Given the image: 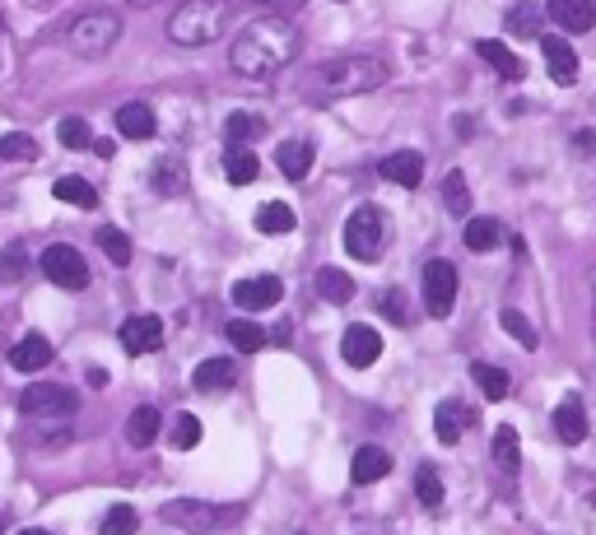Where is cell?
Instances as JSON below:
<instances>
[{
	"label": "cell",
	"instance_id": "cell-1",
	"mask_svg": "<svg viewBox=\"0 0 596 535\" xmlns=\"http://www.w3.org/2000/svg\"><path fill=\"white\" fill-rule=\"evenodd\" d=\"M298 42L303 38H298L294 19H285V14H261V19H252V24L233 38L229 66L238 70L243 80H271V75H280L298 56Z\"/></svg>",
	"mask_w": 596,
	"mask_h": 535
},
{
	"label": "cell",
	"instance_id": "cell-2",
	"mask_svg": "<svg viewBox=\"0 0 596 535\" xmlns=\"http://www.w3.org/2000/svg\"><path fill=\"white\" fill-rule=\"evenodd\" d=\"M378 84H387V61H378V56H336L317 70V89L326 98L373 94Z\"/></svg>",
	"mask_w": 596,
	"mask_h": 535
},
{
	"label": "cell",
	"instance_id": "cell-3",
	"mask_svg": "<svg viewBox=\"0 0 596 535\" xmlns=\"http://www.w3.org/2000/svg\"><path fill=\"white\" fill-rule=\"evenodd\" d=\"M224 33V0H182L168 19V38L177 47H210Z\"/></svg>",
	"mask_w": 596,
	"mask_h": 535
},
{
	"label": "cell",
	"instance_id": "cell-4",
	"mask_svg": "<svg viewBox=\"0 0 596 535\" xmlns=\"http://www.w3.org/2000/svg\"><path fill=\"white\" fill-rule=\"evenodd\" d=\"M163 522L187 535H215L229 522H238V508H219L205 498H173V503H163Z\"/></svg>",
	"mask_w": 596,
	"mask_h": 535
},
{
	"label": "cell",
	"instance_id": "cell-5",
	"mask_svg": "<svg viewBox=\"0 0 596 535\" xmlns=\"http://www.w3.org/2000/svg\"><path fill=\"white\" fill-rule=\"evenodd\" d=\"M382 242H387V219H382V210L378 205H359V210L345 219V252H350L354 261L373 266L382 256Z\"/></svg>",
	"mask_w": 596,
	"mask_h": 535
},
{
	"label": "cell",
	"instance_id": "cell-6",
	"mask_svg": "<svg viewBox=\"0 0 596 535\" xmlns=\"http://www.w3.org/2000/svg\"><path fill=\"white\" fill-rule=\"evenodd\" d=\"M122 38V19L108 10H94V14H80L66 33V47L75 56H103L112 52V42Z\"/></svg>",
	"mask_w": 596,
	"mask_h": 535
},
{
	"label": "cell",
	"instance_id": "cell-7",
	"mask_svg": "<svg viewBox=\"0 0 596 535\" xmlns=\"http://www.w3.org/2000/svg\"><path fill=\"white\" fill-rule=\"evenodd\" d=\"M75 410H80V396L56 387V382H38V387H28L19 396V415L24 419H70Z\"/></svg>",
	"mask_w": 596,
	"mask_h": 535
},
{
	"label": "cell",
	"instance_id": "cell-8",
	"mask_svg": "<svg viewBox=\"0 0 596 535\" xmlns=\"http://www.w3.org/2000/svg\"><path fill=\"white\" fill-rule=\"evenodd\" d=\"M420 289H424V312L429 317H447V312L457 308V266L434 256L420 275Z\"/></svg>",
	"mask_w": 596,
	"mask_h": 535
},
{
	"label": "cell",
	"instance_id": "cell-9",
	"mask_svg": "<svg viewBox=\"0 0 596 535\" xmlns=\"http://www.w3.org/2000/svg\"><path fill=\"white\" fill-rule=\"evenodd\" d=\"M42 275H47L56 289H66V294L89 289V266H84V256L75 252V247H66V242H56V247L42 252Z\"/></svg>",
	"mask_w": 596,
	"mask_h": 535
},
{
	"label": "cell",
	"instance_id": "cell-10",
	"mask_svg": "<svg viewBox=\"0 0 596 535\" xmlns=\"http://www.w3.org/2000/svg\"><path fill=\"white\" fill-rule=\"evenodd\" d=\"M122 349L126 354H149V349L163 345V321L154 317V312H136V317L122 321Z\"/></svg>",
	"mask_w": 596,
	"mask_h": 535
},
{
	"label": "cell",
	"instance_id": "cell-11",
	"mask_svg": "<svg viewBox=\"0 0 596 535\" xmlns=\"http://www.w3.org/2000/svg\"><path fill=\"white\" fill-rule=\"evenodd\" d=\"M280 298H285V284L275 280V275H257V280L233 284V303L247 308V312H266V308H275Z\"/></svg>",
	"mask_w": 596,
	"mask_h": 535
},
{
	"label": "cell",
	"instance_id": "cell-12",
	"mask_svg": "<svg viewBox=\"0 0 596 535\" xmlns=\"http://www.w3.org/2000/svg\"><path fill=\"white\" fill-rule=\"evenodd\" d=\"M340 354H345V363L350 368H373V363L382 359V335L373 331V326H350L345 331V340H340Z\"/></svg>",
	"mask_w": 596,
	"mask_h": 535
},
{
	"label": "cell",
	"instance_id": "cell-13",
	"mask_svg": "<svg viewBox=\"0 0 596 535\" xmlns=\"http://www.w3.org/2000/svg\"><path fill=\"white\" fill-rule=\"evenodd\" d=\"M541 56H545V66H550V80L555 84H578V56H573L569 38L541 33Z\"/></svg>",
	"mask_w": 596,
	"mask_h": 535
},
{
	"label": "cell",
	"instance_id": "cell-14",
	"mask_svg": "<svg viewBox=\"0 0 596 535\" xmlns=\"http://www.w3.org/2000/svg\"><path fill=\"white\" fill-rule=\"evenodd\" d=\"M545 10L564 33H592L596 28V5L592 0H545Z\"/></svg>",
	"mask_w": 596,
	"mask_h": 535
},
{
	"label": "cell",
	"instance_id": "cell-15",
	"mask_svg": "<svg viewBox=\"0 0 596 535\" xmlns=\"http://www.w3.org/2000/svg\"><path fill=\"white\" fill-rule=\"evenodd\" d=\"M378 173L387 177V182H396V187H420L424 182V154H415V149L387 154V159L378 163Z\"/></svg>",
	"mask_w": 596,
	"mask_h": 535
},
{
	"label": "cell",
	"instance_id": "cell-16",
	"mask_svg": "<svg viewBox=\"0 0 596 535\" xmlns=\"http://www.w3.org/2000/svg\"><path fill=\"white\" fill-rule=\"evenodd\" d=\"M47 363H52V340H47V335H24V340L10 349L14 373H42Z\"/></svg>",
	"mask_w": 596,
	"mask_h": 535
},
{
	"label": "cell",
	"instance_id": "cell-17",
	"mask_svg": "<svg viewBox=\"0 0 596 535\" xmlns=\"http://www.w3.org/2000/svg\"><path fill=\"white\" fill-rule=\"evenodd\" d=\"M312 159H317L312 140H285V145L275 149V168H280L289 182H303V177L312 173Z\"/></svg>",
	"mask_w": 596,
	"mask_h": 535
},
{
	"label": "cell",
	"instance_id": "cell-18",
	"mask_svg": "<svg viewBox=\"0 0 596 535\" xmlns=\"http://www.w3.org/2000/svg\"><path fill=\"white\" fill-rule=\"evenodd\" d=\"M471 410H466V405L461 401H443L434 410V433H438V442H443V447H452V442H461V433H466V428H471Z\"/></svg>",
	"mask_w": 596,
	"mask_h": 535
},
{
	"label": "cell",
	"instance_id": "cell-19",
	"mask_svg": "<svg viewBox=\"0 0 596 535\" xmlns=\"http://www.w3.org/2000/svg\"><path fill=\"white\" fill-rule=\"evenodd\" d=\"M387 470H392V456L382 452V447H373V442H368V447H359V452H354V461H350V480H354V484H378L382 475H387Z\"/></svg>",
	"mask_w": 596,
	"mask_h": 535
},
{
	"label": "cell",
	"instance_id": "cell-20",
	"mask_svg": "<svg viewBox=\"0 0 596 535\" xmlns=\"http://www.w3.org/2000/svg\"><path fill=\"white\" fill-rule=\"evenodd\" d=\"M475 52H480V61H489V70L503 75V80H522V75H527V66H522V61H517V56L508 52L503 42H494V38H480V42H475Z\"/></svg>",
	"mask_w": 596,
	"mask_h": 535
},
{
	"label": "cell",
	"instance_id": "cell-21",
	"mask_svg": "<svg viewBox=\"0 0 596 535\" xmlns=\"http://www.w3.org/2000/svg\"><path fill=\"white\" fill-rule=\"evenodd\" d=\"M154 112H149V103H122L117 107V131L126 135V140H149L154 135Z\"/></svg>",
	"mask_w": 596,
	"mask_h": 535
},
{
	"label": "cell",
	"instance_id": "cell-22",
	"mask_svg": "<svg viewBox=\"0 0 596 535\" xmlns=\"http://www.w3.org/2000/svg\"><path fill=\"white\" fill-rule=\"evenodd\" d=\"M555 433H559V442H569V447H578V442L587 438V410L578 396L555 410Z\"/></svg>",
	"mask_w": 596,
	"mask_h": 535
},
{
	"label": "cell",
	"instance_id": "cell-23",
	"mask_svg": "<svg viewBox=\"0 0 596 535\" xmlns=\"http://www.w3.org/2000/svg\"><path fill=\"white\" fill-rule=\"evenodd\" d=\"M191 382H196V391H224L238 382V368H233V359H205L196 363Z\"/></svg>",
	"mask_w": 596,
	"mask_h": 535
},
{
	"label": "cell",
	"instance_id": "cell-24",
	"mask_svg": "<svg viewBox=\"0 0 596 535\" xmlns=\"http://www.w3.org/2000/svg\"><path fill=\"white\" fill-rule=\"evenodd\" d=\"M494 461H499L503 475H517V470H522V438H517L513 424L494 428Z\"/></svg>",
	"mask_w": 596,
	"mask_h": 535
},
{
	"label": "cell",
	"instance_id": "cell-25",
	"mask_svg": "<svg viewBox=\"0 0 596 535\" xmlns=\"http://www.w3.org/2000/svg\"><path fill=\"white\" fill-rule=\"evenodd\" d=\"M154 438H159V410H154V405H136L131 419H126V442L145 452Z\"/></svg>",
	"mask_w": 596,
	"mask_h": 535
},
{
	"label": "cell",
	"instance_id": "cell-26",
	"mask_svg": "<svg viewBox=\"0 0 596 535\" xmlns=\"http://www.w3.org/2000/svg\"><path fill=\"white\" fill-rule=\"evenodd\" d=\"M257 173H261V159L252 154V149H238V145L224 149V177H229L233 187H247Z\"/></svg>",
	"mask_w": 596,
	"mask_h": 535
},
{
	"label": "cell",
	"instance_id": "cell-27",
	"mask_svg": "<svg viewBox=\"0 0 596 535\" xmlns=\"http://www.w3.org/2000/svg\"><path fill=\"white\" fill-rule=\"evenodd\" d=\"M471 377H475V387L485 391V401H503L513 391V377L503 373V368H494V363H471Z\"/></svg>",
	"mask_w": 596,
	"mask_h": 535
},
{
	"label": "cell",
	"instance_id": "cell-28",
	"mask_svg": "<svg viewBox=\"0 0 596 535\" xmlns=\"http://www.w3.org/2000/svg\"><path fill=\"white\" fill-rule=\"evenodd\" d=\"M317 294H322L326 303H350V298H354V280L345 275V270H336V266H322V270H317Z\"/></svg>",
	"mask_w": 596,
	"mask_h": 535
},
{
	"label": "cell",
	"instance_id": "cell-29",
	"mask_svg": "<svg viewBox=\"0 0 596 535\" xmlns=\"http://www.w3.org/2000/svg\"><path fill=\"white\" fill-rule=\"evenodd\" d=\"M499 242H503L499 219H466V247L471 252H494Z\"/></svg>",
	"mask_w": 596,
	"mask_h": 535
},
{
	"label": "cell",
	"instance_id": "cell-30",
	"mask_svg": "<svg viewBox=\"0 0 596 535\" xmlns=\"http://www.w3.org/2000/svg\"><path fill=\"white\" fill-rule=\"evenodd\" d=\"M52 196L56 201H66V205H80V210H94L98 205V191L84 182V177H61L52 187Z\"/></svg>",
	"mask_w": 596,
	"mask_h": 535
},
{
	"label": "cell",
	"instance_id": "cell-31",
	"mask_svg": "<svg viewBox=\"0 0 596 535\" xmlns=\"http://www.w3.org/2000/svg\"><path fill=\"white\" fill-rule=\"evenodd\" d=\"M443 205L457 219H466V210H471V187H466V173H457V168L443 177Z\"/></svg>",
	"mask_w": 596,
	"mask_h": 535
},
{
	"label": "cell",
	"instance_id": "cell-32",
	"mask_svg": "<svg viewBox=\"0 0 596 535\" xmlns=\"http://www.w3.org/2000/svg\"><path fill=\"white\" fill-rule=\"evenodd\" d=\"M98 238V247H103V256H108L112 266H131V238H126L122 228H112V224H103L94 233Z\"/></svg>",
	"mask_w": 596,
	"mask_h": 535
},
{
	"label": "cell",
	"instance_id": "cell-33",
	"mask_svg": "<svg viewBox=\"0 0 596 535\" xmlns=\"http://www.w3.org/2000/svg\"><path fill=\"white\" fill-rule=\"evenodd\" d=\"M224 335H229V345L238 349V354H257V349L266 345V331H261L257 321H229Z\"/></svg>",
	"mask_w": 596,
	"mask_h": 535
},
{
	"label": "cell",
	"instance_id": "cell-34",
	"mask_svg": "<svg viewBox=\"0 0 596 535\" xmlns=\"http://www.w3.org/2000/svg\"><path fill=\"white\" fill-rule=\"evenodd\" d=\"M508 28H513L517 38H541V5L536 0H522L508 10Z\"/></svg>",
	"mask_w": 596,
	"mask_h": 535
},
{
	"label": "cell",
	"instance_id": "cell-35",
	"mask_svg": "<svg viewBox=\"0 0 596 535\" xmlns=\"http://www.w3.org/2000/svg\"><path fill=\"white\" fill-rule=\"evenodd\" d=\"M224 135H229V145L243 149L252 135H266V121L252 117V112H229V121H224Z\"/></svg>",
	"mask_w": 596,
	"mask_h": 535
},
{
	"label": "cell",
	"instance_id": "cell-36",
	"mask_svg": "<svg viewBox=\"0 0 596 535\" xmlns=\"http://www.w3.org/2000/svg\"><path fill=\"white\" fill-rule=\"evenodd\" d=\"M294 224H298V214L289 210L285 201H271V205H261V210H257V228H261V233H289Z\"/></svg>",
	"mask_w": 596,
	"mask_h": 535
},
{
	"label": "cell",
	"instance_id": "cell-37",
	"mask_svg": "<svg viewBox=\"0 0 596 535\" xmlns=\"http://www.w3.org/2000/svg\"><path fill=\"white\" fill-rule=\"evenodd\" d=\"M140 531V512L131 508V503H117V508L103 517V526H98V535H136Z\"/></svg>",
	"mask_w": 596,
	"mask_h": 535
},
{
	"label": "cell",
	"instance_id": "cell-38",
	"mask_svg": "<svg viewBox=\"0 0 596 535\" xmlns=\"http://www.w3.org/2000/svg\"><path fill=\"white\" fill-rule=\"evenodd\" d=\"M168 442H173L177 452H191V447L201 442V419L182 410V415H177L173 424H168Z\"/></svg>",
	"mask_w": 596,
	"mask_h": 535
},
{
	"label": "cell",
	"instance_id": "cell-39",
	"mask_svg": "<svg viewBox=\"0 0 596 535\" xmlns=\"http://www.w3.org/2000/svg\"><path fill=\"white\" fill-rule=\"evenodd\" d=\"M28 159H38V140L24 131H14L0 140V163H28Z\"/></svg>",
	"mask_w": 596,
	"mask_h": 535
},
{
	"label": "cell",
	"instance_id": "cell-40",
	"mask_svg": "<svg viewBox=\"0 0 596 535\" xmlns=\"http://www.w3.org/2000/svg\"><path fill=\"white\" fill-rule=\"evenodd\" d=\"M56 135H61V145L66 149H94V131H89V121L84 117H61Z\"/></svg>",
	"mask_w": 596,
	"mask_h": 535
},
{
	"label": "cell",
	"instance_id": "cell-41",
	"mask_svg": "<svg viewBox=\"0 0 596 535\" xmlns=\"http://www.w3.org/2000/svg\"><path fill=\"white\" fill-rule=\"evenodd\" d=\"M415 494H420L424 508H443V480H438L434 466H420V475H415Z\"/></svg>",
	"mask_w": 596,
	"mask_h": 535
},
{
	"label": "cell",
	"instance_id": "cell-42",
	"mask_svg": "<svg viewBox=\"0 0 596 535\" xmlns=\"http://www.w3.org/2000/svg\"><path fill=\"white\" fill-rule=\"evenodd\" d=\"M499 321H503V331L513 335V340H517L522 349H536V331H531V321L522 317L517 308H503V317H499Z\"/></svg>",
	"mask_w": 596,
	"mask_h": 535
},
{
	"label": "cell",
	"instance_id": "cell-43",
	"mask_svg": "<svg viewBox=\"0 0 596 535\" xmlns=\"http://www.w3.org/2000/svg\"><path fill=\"white\" fill-rule=\"evenodd\" d=\"M378 312L387 321H396V326H410V308H406V294H401V289H382V294H378Z\"/></svg>",
	"mask_w": 596,
	"mask_h": 535
},
{
	"label": "cell",
	"instance_id": "cell-44",
	"mask_svg": "<svg viewBox=\"0 0 596 535\" xmlns=\"http://www.w3.org/2000/svg\"><path fill=\"white\" fill-rule=\"evenodd\" d=\"M149 182H154V191H163V196H177V191H182V163L163 159L159 168H154V177H149Z\"/></svg>",
	"mask_w": 596,
	"mask_h": 535
},
{
	"label": "cell",
	"instance_id": "cell-45",
	"mask_svg": "<svg viewBox=\"0 0 596 535\" xmlns=\"http://www.w3.org/2000/svg\"><path fill=\"white\" fill-rule=\"evenodd\" d=\"M24 270H28V252H24V247H19V242L5 247V256H0V280L10 284V280H19Z\"/></svg>",
	"mask_w": 596,
	"mask_h": 535
},
{
	"label": "cell",
	"instance_id": "cell-46",
	"mask_svg": "<svg viewBox=\"0 0 596 535\" xmlns=\"http://www.w3.org/2000/svg\"><path fill=\"white\" fill-rule=\"evenodd\" d=\"M5 526H10V508H5V503H0V531H5Z\"/></svg>",
	"mask_w": 596,
	"mask_h": 535
},
{
	"label": "cell",
	"instance_id": "cell-47",
	"mask_svg": "<svg viewBox=\"0 0 596 535\" xmlns=\"http://www.w3.org/2000/svg\"><path fill=\"white\" fill-rule=\"evenodd\" d=\"M19 535H47V531H19Z\"/></svg>",
	"mask_w": 596,
	"mask_h": 535
},
{
	"label": "cell",
	"instance_id": "cell-48",
	"mask_svg": "<svg viewBox=\"0 0 596 535\" xmlns=\"http://www.w3.org/2000/svg\"><path fill=\"white\" fill-rule=\"evenodd\" d=\"M0 33H5V19H0Z\"/></svg>",
	"mask_w": 596,
	"mask_h": 535
},
{
	"label": "cell",
	"instance_id": "cell-49",
	"mask_svg": "<svg viewBox=\"0 0 596 535\" xmlns=\"http://www.w3.org/2000/svg\"><path fill=\"white\" fill-rule=\"evenodd\" d=\"M42 5H52V0H42Z\"/></svg>",
	"mask_w": 596,
	"mask_h": 535
},
{
	"label": "cell",
	"instance_id": "cell-50",
	"mask_svg": "<svg viewBox=\"0 0 596 535\" xmlns=\"http://www.w3.org/2000/svg\"><path fill=\"white\" fill-rule=\"evenodd\" d=\"M592 335H596V331H592Z\"/></svg>",
	"mask_w": 596,
	"mask_h": 535
}]
</instances>
